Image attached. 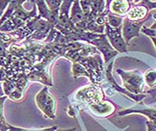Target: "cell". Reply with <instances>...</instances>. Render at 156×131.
Wrapping results in <instances>:
<instances>
[{
  "mask_svg": "<svg viewBox=\"0 0 156 131\" xmlns=\"http://www.w3.org/2000/svg\"><path fill=\"white\" fill-rule=\"evenodd\" d=\"M72 66V76L77 79L80 76L89 78L92 84L102 87L103 80L105 77V61L100 52L77 58Z\"/></svg>",
  "mask_w": 156,
  "mask_h": 131,
  "instance_id": "6da1fadb",
  "label": "cell"
},
{
  "mask_svg": "<svg viewBox=\"0 0 156 131\" xmlns=\"http://www.w3.org/2000/svg\"><path fill=\"white\" fill-rule=\"evenodd\" d=\"M73 99L77 102V104L88 106L104 101L105 91L100 85L91 83L89 86H85L78 90L74 94Z\"/></svg>",
  "mask_w": 156,
  "mask_h": 131,
  "instance_id": "7a4b0ae2",
  "label": "cell"
},
{
  "mask_svg": "<svg viewBox=\"0 0 156 131\" xmlns=\"http://www.w3.org/2000/svg\"><path fill=\"white\" fill-rule=\"evenodd\" d=\"M116 73L121 77L123 87L128 91L133 94H143L145 80L143 75L139 70L124 71L121 69H116Z\"/></svg>",
  "mask_w": 156,
  "mask_h": 131,
  "instance_id": "3957f363",
  "label": "cell"
},
{
  "mask_svg": "<svg viewBox=\"0 0 156 131\" xmlns=\"http://www.w3.org/2000/svg\"><path fill=\"white\" fill-rule=\"evenodd\" d=\"M35 102L44 115L50 119L55 118L56 102L49 92V86H44L35 96Z\"/></svg>",
  "mask_w": 156,
  "mask_h": 131,
  "instance_id": "277c9868",
  "label": "cell"
},
{
  "mask_svg": "<svg viewBox=\"0 0 156 131\" xmlns=\"http://www.w3.org/2000/svg\"><path fill=\"white\" fill-rule=\"evenodd\" d=\"M105 34L112 45V47L118 53H127V44L122 36V26L118 28H113L108 23L105 22Z\"/></svg>",
  "mask_w": 156,
  "mask_h": 131,
  "instance_id": "5b68a950",
  "label": "cell"
},
{
  "mask_svg": "<svg viewBox=\"0 0 156 131\" xmlns=\"http://www.w3.org/2000/svg\"><path fill=\"white\" fill-rule=\"evenodd\" d=\"M90 44L95 46L97 50L103 55L105 64L109 63L110 60H113L114 57L118 55V52L115 51L110 44L105 34H99L95 39L92 40Z\"/></svg>",
  "mask_w": 156,
  "mask_h": 131,
  "instance_id": "8992f818",
  "label": "cell"
},
{
  "mask_svg": "<svg viewBox=\"0 0 156 131\" xmlns=\"http://www.w3.org/2000/svg\"><path fill=\"white\" fill-rule=\"evenodd\" d=\"M151 14L148 15V17L140 21H131L126 17L123 19V24H122V32H123V37L125 39L127 44H129V42L131 39L135 37L140 36V31L143 26V24L150 19Z\"/></svg>",
  "mask_w": 156,
  "mask_h": 131,
  "instance_id": "52a82bcc",
  "label": "cell"
},
{
  "mask_svg": "<svg viewBox=\"0 0 156 131\" xmlns=\"http://www.w3.org/2000/svg\"><path fill=\"white\" fill-rule=\"evenodd\" d=\"M113 65H114V59L111 61V63L107 66V69L105 70V77H106V80H107V83L110 85L111 88H113L115 91H118L120 93H123L125 95H127L128 97H129L130 99H132L133 101H135L136 103H140L141 102L144 98L147 96L146 93H143V94H133L129 91H128L124 87H120L115 80L114 77H113V74H112V69H113Z\"/></svg>",
  "mask_w": 156,
  "mask_h": 131,
  "instance_id": "ba28073f",
  "label": "cell"
},
{
  "mask_svg": "<svg viewBox=\"0 0 156 131\" xmlns=\"http://www.w3.org/2000/svg\"><path fill=\"white\" fill-rule=\"evenodd\" d=\"M90 111L98 117H108L115 112V105L109 101H102L98 104H93L87 106Z\"/></svg>",
  "mask_w": 156,
  "mask_h": 131,
  "instance_id": "9c48e42d",
  "label": "cell"
},
{
  "mask_svg": "<svg viewBox=\"0 0 156 131\" xmlns=\"http://www.w3.org/2000/svg\"><path fill=\"white\" fill-rule=\"evenodd\" d=\"M130 8L129 0H109V11L116 16L125 18Z\"/></svg>",
  "mask_w": 156,
  "mask_h": 131,
  "instance_id": "30bf717a",
  "label": "cell"
},
{
  "mask_svg": "<svg viewBox=\"0 0 156 131\" xmlns=\"http://www.w3.org/2000/svg\"><path fill=\"white\" fill-rule=\"evenodd\" d=\"M149 9L141 3L131 6L126 18L131 21H140L145 19L149 15Z\"/></svg>",
  "mask_w": 156,
  "mask_h": 131,
  "instance_id": "8fae6325",
  "label": "cell"
},
{
  "mask_svg": "<svg viewBox=\"0 0 156 131\" xmlns=\"http://www.w3.org/2000/svg\"><path fill=\"white\" fill-rule=\"evenodd\" d=\"M129 114H141L144 115L149 118L150 121L156 123V108H143V109H133V108H129V109H124L120 112H118V115H126Z\"/></svg>",
  "mask_w": 156,
  "mask_h": 131,
  "instance_id": "7c38bea8",
  "label": "cell"
},
{
  "mask_svg": "<svg viewBox=\"0 0 156 131\" xmlns=\"http://www.w3.org/2000/svg\"><path fill=\"white\" fill-rule=\"evenodd\" d=\"M85 18L86 17L80 7V0H75V2L73 3L71 9H70V19L75 24V26H77L80 22L84 21Z\"/></svg>",
  "mask_w": 156,
  "mask_h": 131,
  "instance_id": "4fadbf2b",
  "label": "cell"
},
{
  "mask_svg": "<svg viewBox=\"0 0 156 131\" xmlns=\"http://www.w3.org/2000/svg\"><path fill=\"white\" fill-rule=\"evenodd\" d=\"M34 2L37 6V9H38V15L42 18L50 22H52L54 25L55 24L54 19H53V15L52 12L50 11L45 0H34Z\"/></svg>",
  "mask_w": 156,
  "mask_h": 131,
  "instance_id": "5bb4252c",
  "label": "cell"
},
{
  "mask_svg": "<svg viewBox=\"0 0 156 131\" xmlns=\"http://www.w3.org/2000/svg\"><path fill=\"white\" fill-rule=\"evenodd\" d=\"M45 2L50 9V11L52 12L53 19H54L55 22L56 23V21L58 19V16H59L60 8H61L63 0H45Z\"/></svg>",
  "mask_w": 156,
  "mask_h": 131,
  "instance_id": "9a60e30c",
  "label": "cell"
},
{
  "mask_svg": "<svg viewBox=\"0 0 156 131\" xmlns=\"http://www.w3.org/2000/svg\"><path fill=\"white\" fill-rule=\"evenodd\" d=\"M123 19H124L123 17L116 16L115 14H112L110 11H108V13L106 15V18H105V22L108 23L113 28H118V27L122 26Z\"/></svg>",
  "mask_w": 156,
  "mask_h": 131,
  "instance_id": "2e32d148",
  "label": "cell"
},
{
  "mask_svg": "<svg viewBox=\"0 0 156 131\" xmlns=\"http://www.w3.org/2000/svg\"><path fill=\"white\" fill-rule=\"evenodd\" d=\"M143 77L145 84H147L148 87L153 88L156 86V69H149L145 72Z\"/></svg>",
  "mask_w": 156,
  "mask_h": 131,
  "instance_id": "e0dca14e",
  "label": "cell"
},
{
  "mask_svg": "<svg viewBox=\"0 0 156 131\" xmlns=\"http://www.w3.org/2000/svg\"><path fill=\"white\" fill-rule=\"evenodd\" d=\"M56 129H57L56 126H52L49 128H43V129H26V128H21V127L11 126L9 131H55Z\"/></svg>",
  "mask_w": 156,
  "mask_h": 131,
  "instance_id": "ac0fdd59",
  "label": "cell"
},
{
  "mask_svg": "<svg viewBox=\"0 0 156 131\" xmlns=\"http://www.w3.org/2000/svg\"><path fill=\"white\" fill-rule=\"evenodd\" d=\"M10 1L11 0H0V19L2 18V16Z\"/></svg>",
  "mask_w": 156,
  "mask_h": 131,
  "instance_id": "d6986e66",
  "label": "cell"
},
{
  "mask_svg": "<svg viewBox=\"0 0 156 131\" xmlns=\"http://www.w3.org/2000/svg\"><path fill=\"white\" fill-rule=\"evenodd\" d=\"M145 93H146V94H150V95H151L152 97H155V96H156V86L153 87V88H151V90L145 91Z\"/></svg>",
  "mask_w": 156,
  "mask_h": 131,
  "instance_id": "ffe728a7",
  "label": "cell"
},
{
  "mask_svg": "<svg viewBox=\"0 0 156 131\" xmlns=\"http://www.w3.org/2000/svg\"><path fill=\"white\" fill-rule=\"evenodd\" d=\"M146 125H147L148 131H156V130H155V128H154V126H152V123H151L150 120H148V121H147Z\"/></svg>",
  "mask_w": 156,
  "mask_h": 131,
  "instance_id": "44dd1931",
  "label": "cell"
},
{
  "mask_svg": "<svg viewBox=\"0 0 156 131\" xmlns=\"http://www.w3.org/2000/svg\"><path fill=\"white\" fill-rule=\"evenodd\" d=\"M5 91H4V89H3V82L0 81V97H3L5 96Z\"/></svg>",
  "mask_w": 156,
  "mask_h": 131,
  "instance_id": "7402d4cb",
  "label": "cell"
}]
</instances>
